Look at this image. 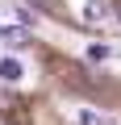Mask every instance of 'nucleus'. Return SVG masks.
I'll use <instances>...</instances> for the list:
<instances>
[{"mask_svg":"<svg viewBox=\"0 0 121 125\" xmlns=\"http://www.w3.org/2000/svg\"><path fill=\"white\" fill-rule=\"evenodd\" d=\"M75 21L88 25V29H100V25L113 21V4H109V0H84L79 13H75Z\"/></svg>","mask_w":121,"mask_h":125,"instance_id":"obj_1","label":"nucleus"},{"mask_svg":"<svg viewBox=\"0 0 121 125\" xmlns=\"http://www.w3.org/2000/svg\"><path fill=\"white\" fill-rule=\"evenodd\" d=\"M0 42H4L9 50H21V46H29V33L13 25V29H0Z\"/></svg>","mask_w":121,"mask_h":125,"instance_id":"obj_2","label":"nucleus"},{"mask_svg":"<svg viewBox=\"0 0 121 125\" xmlns=\"http://www.w3.org/2000/svg\"><path fill=\"white\" fill-rule=\"evenodd\" d=\"M0 79H4V83H17L21 79V62L17 58H0Z\"/></svg>","mask_w":121,"mask_h":125,"instance_id":"obj_3","label":"nucleus"},{"mask_svg":"<svg viewBox=\"0 0 121 125\" xmlns=\"http://www.w3.org/2000/svg\"><path fill=\"white\" fill-rule=\"evenodd\" d=\"M79 125H121V121H113L104 113H92V108H79Z\"/></svg>","mask_w":121,"mask_h":125,"instance_id":"obj_4","label":"nucleus"},{"mask_svg":"<svg viewBox=\"0 0 121 125\" xmlns=\"http://www.w3.org/2000/svg\"><path fill=\"white\" fill-rule=\"evenodd\" d=\"M109 54H113V50H109V46H88V58H92V62H104V58H109Z\"/></svg>","mask_w":121,"mask_h":125,"instance_id":"obj_5","label":"nucleus"},{"mask_svg":"<svg viewBox=\"0 0 121 125\" xmlns=\"http://www.w3.org/2000/svg\"><path fill=\"white\" fill-rule=\"evenodd\" d=\"M33 4H38V9H46L50 17H58V13H63V9H58V0H33Z\"/></svg>","mask_w":121,"mask_h":125,"instance_id":"obj_6","label":"nucleus"}]
</instances>
